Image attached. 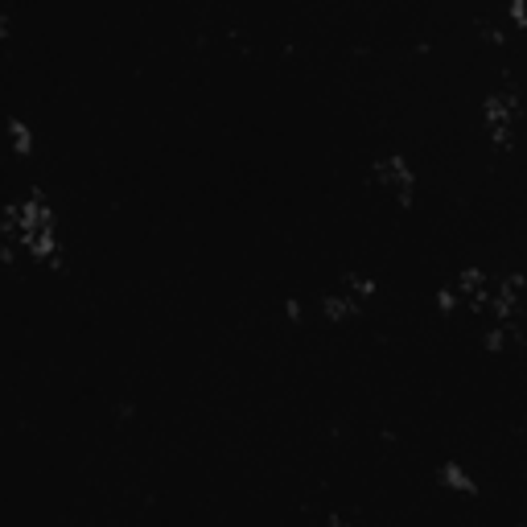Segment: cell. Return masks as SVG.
Listing matches in <instances>:
<instances>
[{
  "mask_svg": "<svg viewBox=\"0 0 527 527\" xmlns=\"http://www.w3.org/2000/svg\"><path fill=\"white\" fill-rule=\"evenodd\" d=\"M5 235L9 243H21V248L33 256V260H54L58 252V239H54V215L42 194H33L17 206H9L5 215Z\"/></svg>",
  "mask_w": 527,
  "mask_h": 527,
  "instance_id": "cell-1",
  "label": "cell"
},
{
  "mask_svg": "<svg viewBox=\"0 0 527 527\" xmlns=\"http://www.w3.org/2000/svg\"><path fill=\"white\" fill-rule=\"evenodd\" d=\"M371 293H375V280H367V276H346L342 285L322 301V309H326L330 322H342V318H350V313H359Z\"/></svg>",
  "mask_w": 527,
  "mask_h": 527,
  "instance_id": "cell-2",
  "label": "cell"
},
{
  "mask_svg": "<svg viewBox=\"0 0 527 527\" xmlns=\"http://www.w3.org/2000/svg\"><path fill=\"white\" fill-rule=\"evenodd\" d=\"M375 186L396 198V202H412V190H416V178H412V169L404 157H383L375 165Z\"/></svg>",
  "mask_w": 527,
  "mask_h": 527,
  "instance_id": "cell-3",
  "label": "cell"
},
{
  "mask_svg": "<svg viewBox=\"0 0 527 527\" xmlns=\"http://www.w3.org/2000/svg\"><path fill=\"white\" fill-rule=\"evenodd\" d=\"M515 120H519V103L511 95H490L486 99V128H490V136H495V145H511Z\"/></svg>",
  "mask_w": 527,
  "mask_h": 527,
  "instance_id": "cell-4",
  "label": "cell"
},
{
  "mask_svg": "<svg viewBox=\"0 0 527 527\" xmlns=\"http://www.w3.org/2000/svg\"><path fill=\"white\" fill-rule=\"evenodd\" d=\"M441 482L453 490V495H478V486H474V478L458 466V462H445L441 466Z\"/></svg>",
  "mask_w": 527,
  "mask_h": 527,
  "instance_id": "cell-5",
  "label": "cell"
},
{
  "mask_svg": "<svg viewBox=\"0 0 527 527\" xmlns=\"http://www.w3.org/2000/svg\"><path fill=\"white\" fill-rule=\"evenodd\" d=\"M9 140H13V149H17L21 157H29V153H33V136H29V128H25L21 120H13V124H9Z\"/></svg>",
  "mask_w": 527,
  "mask_h": 527,
  "instance_id": "cell-6",
  "label": "cell"
},
{
  "mask_svg": "<svg viewBox=\"0 0 527 527\" xmlns=\"http://www.w3.org/2000/svg\"><path fill=\"white\" fill-rule=\"evenodd\" d=\"M511 21L519 29H527V0H511Z\"/></svg>",
  "mask_w": 527,
  "mask_h": 527,
  "instance_id": "cell-7",
  "label": "cell"
}]
</instances>
